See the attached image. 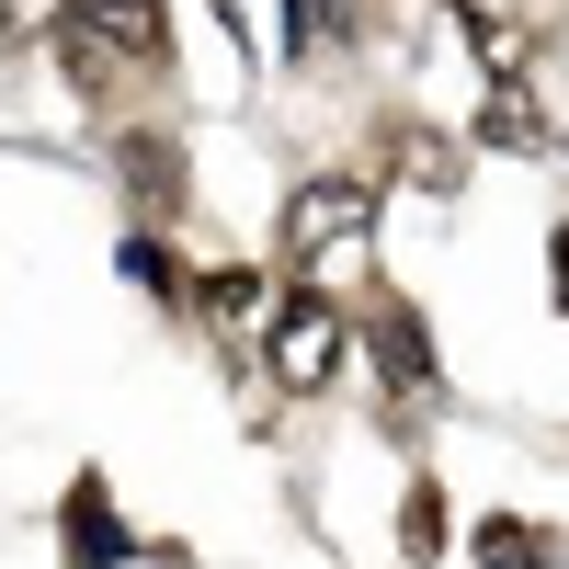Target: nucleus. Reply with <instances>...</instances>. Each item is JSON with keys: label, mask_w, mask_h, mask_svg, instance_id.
Returning <instances> with one entry per match:
<instances>
[{"label": "nucleus", "mask_w": 569, "mask_h": 569, "mask_svg": "<svg viewBox=\"0 0 569 569\" xmlns=\"http://www.w3.org/2000/svg\"><path fill=\"white\" fill-rule=\"evenodd\" d=\"M376 194H388L376 171H308L297 194H284V217H273V251H284V273H308V262H330V251L376 240Z\"/></svg>", "instance_id": "nucleus-2"}, {"label": "nucleus", "mask_w": 569, "mask_h": 569, "mask_svg": "<svg viewBox=\"0 0 569 569\" xmlns=\"http://www.w3.org/2000/svg\"><path fill=\"white\" fill-rule=\"evenodd\" d=\"M353 365H376V388H388V410H399V421H421V410L445 399L433 330H421V308H410V297H376V308H353Z\"/></svg>", "instance_id": "nucleus-3"}, {"label": "nucleus", "mask_w": 569, "mask_h": 569, "mask_svg": "<svg viewBox=\"0 0 569 569\" xmlns=\"http://www.w3.org/2000/svg\"><path fill=\"white\" fill-rule=\"evenodd\" d=\"M126 284H137V297H149V308H194V262H182L171 240H160V228H126Z\"/></svg>", "instance_id": "nucleus-10"}, {"label": "nucleus", "mask_w": 569, "mask_h": 569, "mask_svg": "<svg viewBox=\"0 0 569 569\" xmlns=\"http://www.w3.org/2000/svg\"><path fill=\"white\" fill-rule=\"evenodd\" d=\"M69 23L103 34L114 58H137V69H171V0H69Z\"/></svg>", "instance_id": "nucleus-7"}, {"label": "nucleus", "mask_w": 569, "mask_h": 569, "mask_svg": "<svg viewBox=\"0 0 569 569\" xmlns=\"http://www.w3.org/2000/svg\"><path fill=\"white\" fill-rule=\"evenodd\" d=\"M262 365H273V388L284 399H319L330 376L353 365V308L330 297V284H284L273 297V319H262V342H251Z\"/></svg>", "instance_id": "nucleus-1"}, {"label": "nucleus", "mask_w": 569, "mask_h": 569, "mask_svg": "<svg viewBox=\"0 0 569 569\" xmlns=\"http://www.w3.org/2000/svg\"><path fill=\"white\" fill-rule=\"evenodd\" d=\"M467 149H501V160H547L558 149V114L536 103L525 80H479V137Z\"/></svg>", "instance_id": "nucleus-6"}, {"label": "nucleus", "mask_w": 569, "mask_h": 569, "mask_svg": "<svg viewBox=\"0 0 569 569\" xmlns=\"http://www.w3.org/2000/svg\"><path fill=\"white\" fill-rule=\"evenodd\" d=\"M456 547V512H445V479H433V467H410V490H399V558L410 569H433Z\"/></svg>", "instance_id": "nucleus-11"}, {"label": "nucleus", "mask_w": 569, "mask_h": 569, "mask_svg": "<svg viewBox=\"0 0 569 569\" xmlns=\"http://www.w3.org/2000/svg\"><path fill=\"white\" fill-rule=\"evenodd\" d=\"M58 558H69V569H126V558H137L103 467H80V479H69V501H58Z\"/></svg>", "instance_id": "nucleus-5"}, {"label": "nucleus", "mask_w": 569, "mask_h": 569, "mask_svg": "<svg viewBox=\"0 0 569 569\" xmlns=\"http://www.w3.org/2000/svg\"><path fill=\"white\" fill-rule=\"evenodd\" d=\"M456 23H467V58H479V80H525V46H536L525 12H501V0H456Z\"/></svg>", "instance_id": "nucleus-8"}, {"label": "nucleus", "mask_w": 569, "mask_h": 569, "mask_svg": "<svg viewBox=\"0 0 569 569\" xmlns=\"http://www.w3.org/2000/svg\"><path fill=\"white\" fill-rule=\"evenodd\" d=\"M114 171H126V194H149V206L182 217V149L171 137H114Z\"/></svg>", "instance_id": "nucleus-13"}, {"label": "nucleus", "mask_w": 569, "mask_h": 569, "mask_svg": "<svg viewBox=\"0 0 569 569\" xmlns=\"http://www.w3.org/2000/svg\"><path fill=\"white\" fill-rule=\"evenodd\" d=\"M273 297H284V273H262V262H206V273H194V319L217 330L228 353H251V342H262Z\"/></svg>", "instance_id": "nucleus-4"}, {"label": "nucleus", "mask_w": 569, "mask_h": 569, "mask_svg": "<svg viewBox=\"0 0 569 569\" xmlns=\"http://www.w3.org/2000/svg\"><path fill=\"white\" fill-rule=\"evenodd\" d=\"M558 160H569V126H558Z\"/></svg>", "instance_id": "nucleus-15"}, {"label": "nucleus", "mask_w": 569, "mask_h": 569, "mask_svg": "<svg viewBox=\"0 0 569 569\" xmlns=\"http://www.w3.org/2000/svg\"><path fill=\"white\" fill-rule=\"evenodd\" d=\"M467 558L479 569H569L547 525H525V512H490V525H467Z\"/></svg>", "instance_id": "nucleus-12"}, {"label": "nucleus", "mask_w": 569, "mask_h": 569, "mask_svg": "<svg viewBox=\"0 0 569 569\" xmlns=\"http://www.w3.org/2000/svg\"><path fill=\"white\" fill-rule=\"evenodd\" d=\"M388 160H399V182H410V194H456V182H467V160H479V149H467V137H433V126H399L388 137Z\"/></svg>", "instance_id": "nucleus-9"}, {"label": "nucleus", "mask_w": 569, "mask_h": 569, "mask_svg": "<svg viewBox=\"0 0 569 569\" xmlns=\"http://www.w3.org/2000/svg\"><path fill=\"white\" fill-rule=\"evenodd\" d=\"M547 308H569V217L547 228Z\"/></svg>", "instance_id": "nucleus-14"}]
</instances>
